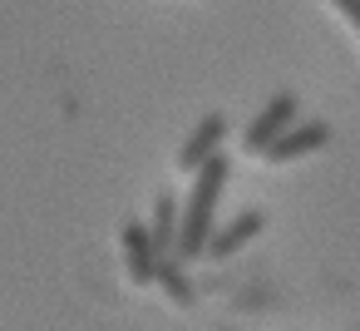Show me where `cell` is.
Listing matches in <instances>:
<instances>
[{
    "label": "cell",
    "instance_id": "cell-2",
    "mask_svg": "<svg viewBox=\"0 0 360 331\" xmlns=\"http://www.w3.org/2000/svg\"><path fill=\"white\" fill-rule=\"evenodd\" d=\"M296 109H301V104H296V94H291V89H286V94H271V99L262 104V114L247 124V134H242V149L262 158V154H266V144H271V139H281V134L296 124Z\"/></svg>",
    "mask_w": 360,
    "mask_h": 331
},
{
    "label": "cell",
    "instance_id": "cell-5",
    "mask_svg": "<svg viewBox=\"0 0 360 331\" xmlns=\"http://www.w3.org/2000/svg\"><path fill=\"white\" fill-rule=\"evenodd\" d=\"M222 139H227V119L212 109V114H207V119L183 139V149H178V168H183V173H193L198 163H207V158L222 149Z\"/></svg>",
    "mask_w": 360,
    "mask_h": 331
},
{
    "label": "cell",
    "instance_id": "cell-1",
    "mask_svg": "<svg viewBox=\"0 0 360 331\" xmlns=\"http://www.w3.org/2000/svg\"><path fill=\"white\" fill-rule=\"evenodd\" d=\"M227 173H232V163L222 158V149H217L207 163L193 168L188 203L178 208V242H173V257H178V262H198V257H202V242H207V232L217 227V203H222Z\"/></svg>",
    "mask_w": 360,
    "mask_h": 331
},
{
    "label": "cell",
    "instance_id": "cell-3",
    "mask_svg": "<svg viewBox=\"0 0 360 331\" xmlns=\"http://www.w3.org/2000/svg\"><path fill=\"white\" fill-rule=\"evenodd\" d=\"M262 223H266V218H262L257 208L237 213L232 223H222V227H212V232H207V242H202V257H212V262H227L232 252H242V247H247V242L262 232Z\"/></svg>",
    "mask_w": 360,
    "mask_h": 331
},
{
    "label": "cell",
    "instance_id": "cell-7",
    "mask_svg": "<svg viewBox=\"0 0 360 331\" xmlns=\"http://www.w3.org/2000/svg\"><path fill=\"white\" fill-rule=\"evenodd\" d=\"M143 227L153 237V252L158 257H173V242H178V203H173V193H158L153 198V218Z\"/></svg>",
    "mask_w": 360,
    "mask_h": 331
},
{
    "label": "cell",
    "instance_id": "cell-8",
    "mask_svg": "<svg viewBox=\"0 0 360 331\" xmlns=\"http://www.w3.org/2000/svg\"><path fill=\"white\" fill-rule=\"evenodd\" d=\"M153 282L163 287V296H168L173 306H193V301H198V287H193V277H188V262H178V257H158Z\"/></svg>",
    "mask_w": 360,
    "mask_h": 331
},
{
    "label": "cell",
    "instance_id": "cell-6",
    "mask_svg": "<svg viewBox=\"0 0 360 331\" xmlns=\"http://www.w3.org/2000/svg\"><path fill=\"white\" fill-rule=\"evenodd\" d=\"M326 139H330V129H326V124H291L281 139H271V144H266V154H262V158H266V163H296V158L316 154Z\"/></svg>",
    "mask_w": 360,
    "mask_h": 331
},
{
    "label": "cell",
    "instance_id": "cell-9",
    "mask_svg": "<svg viewBox=\"0 0 360 331\" xmlns=\"http://www.w3.org/2000/svg\"><path fill=\"white\" fill-rule=\"evenodd\" d=\"M330 11L355 30V40H360V0H330Z\"/></svg>",
    "mask_w": 360,
    "mask_h": 331
},
{
    "label": "cell",
    "instance_id": "cell-4",
    "mask_svg": "<svg viewBox=\"0 0 360 331\" xmlns=\"http://www.w3.org/2000/svg\"><path fill=\"white\" fill-rule=\"evenodd\" d=\"M119 247H124L129 282H134V287H148V282H153V267H158V252H153L148 227H143V223H124V227H119Z\"/></svg>",
    "mask_w": 360,
    "mask_h": 331
}]
</instances>
